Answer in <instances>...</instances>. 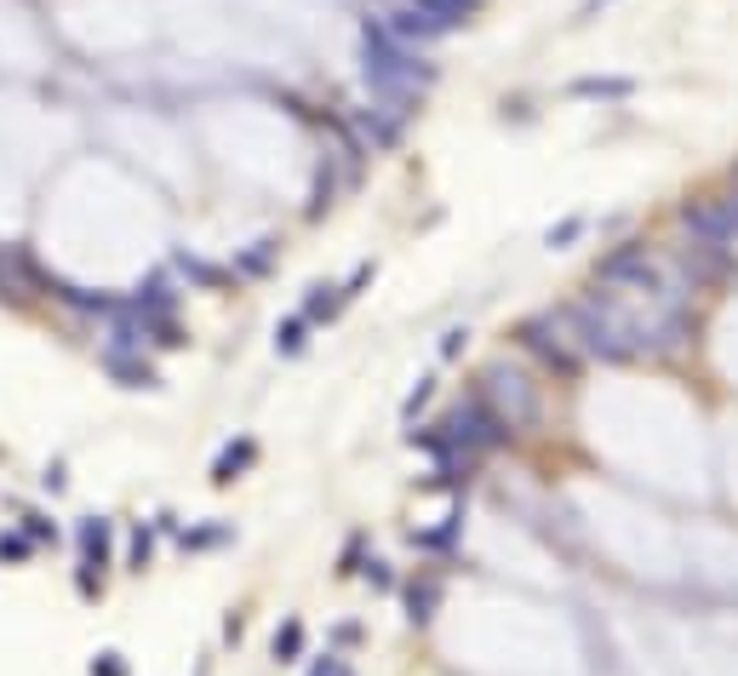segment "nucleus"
Wrapping results in <instances>:
<instances>
[{
  "instance_id": "30",
  "label": "nucleus",
  "mask_w": 738,
  "mask_h": 676,
  "mask_svg": "<svg viewBox=\"0 0 738 676\" xmlns=\"http://www.w3.org/2000/svg\"><path fill=\"white\" fill-rule=\"evenodd\" d=\"M241 631H246V614L229 608V614H223V642H241Z\"/></svg>"
},
{
  "instance_id": "12",
  "label": "nucleus",
  "mask_w": 738,
  "mask_h": 676,
  "mask_svg": "<svg viewBox=\"0 0 738 676\" xmlns=\"http://www.w3.org/2000/svg\"><path fill=\"white\" fill-rule=\"evenodd\" d=\"M310 328L315 321L310 316H287V321H275V356H303V350H310Z\"/></svg>"
},
{
  "instance_id": "13",
  "label": "nucleus",
  "mask_w": 738,
  "mask_h": 676,
  "mask_svg": "<svg viewBox=\"0 0 738 676\" xmlns=\"http://www.w3.org/2000/svg\"><path fill=\"white\" fill-rule=\"evenodd\" d=\"M344 305H349V298H344V287H333V282H315V287H310V298H303V316H310V321H333Z\"/></svg>"
},
{
  "instance_id": "1",
  "label": "nucleus",
  "mask_w": 738,
  "mask_h": 676,
  "mask_svg": "<svg viewBox=\"0 0 738 676\" xmlns=\"http://www.w3.org/2000/svg\"><path fill=\"white\" fill-rule=\"evenodd\" d=\"M361 75H367L378 104L418 110L424 87L436 81V64H429L418 46H406L384 18H361Z\"/></svg>"
},
{
  "instance_id": "24",
  "label": "nucleus",
  "mask_w": 738,
  "mask_h": 676,
  "mask_svg": "<svg viewBox=\"0 0 738 676\" xmlns=\"http://www.w3.org/2000/svg\"><path fill=\"white\" fill-rule=\"evenodd\" d=\"M149 557H155V534H149V528H138V534H132V550H126V568H132V573H143V568H149Z\"/></svg>"
},
{
  "instance_id": "18",
  "label": "nucleus",
  "mask_w": 738,
  "mask_h": 676,
  "mask_svg": "<svg viewBox=\"0 0 738 676\" xmlns=\"http://www.w3.org/2000/svg\"><path fill=\"white\" fill-rule=\"evenodd\" d=\"M177 270H184L189 282H200V287H223V282H229V270H218V264H207V259H195V253H177Z\"/></svg>"
},
{
  "instance_id": "32",
  "label": "nucleus",
  "mask_w": 738,
  "mask_h": 676,
  "mask_svg": "<svg viewBox=\"0 0 738 676\" xmlns=\"http://www.w3.org/2000/svg\"><path fill=\"white\" fill-rule=\"evenodd\" d=\"M607 7H613V0H584V7H578V23H590V18L607 12Z\"/></svg>"
},
{
  "instance_id": "14",
  "label": "nucleus",
  "mask_w": 738,
  "mask_h": 676,
  "mask_svg": "<svg viewBox=\"0 0 738 676\" xmlns=\"http://www.w3.org/2000/svg\"><path fill=\"white\" fill-rule=\"evenodd\" d=\"M275 253H281V241H275V236H264V241H252V247H246V253L235 259V275H264V270L275 264Z\"/></svg>"
},
{
  "instance_id": "23",
  "label": "nucleus",
  "mask_w": 738,
  "mask_h": 676,
  "mask_svg": "<svg viewBox=\"0 0 738 676\" xmlns=\"http://www.w3.org/2000/svg\"><path fill=\"white\" fill-rule=\"evenodd\" d=\"M30 557H35V539L23 534V528L18 534H0V562H30Z\"/></svg>"
},
{
  "instance_id": "4",
  "label": "nucleus",
  "mask_w": 738,
  "mask_h": 676,
  "mask_svg": "<svg viewBox=\"0 0 738 676\" xmlns=\"http://www.w3.org/2000/svg\"><path fill=\"white\" fill-rule=\"evenodd\" d=\"M441 442H452V447H470V454H487V447H504V442H516L510 431H504V419L481 402V396H464L441 424Z\"/></svg>"
},
{
  "instance_id": "15",
  "label": "nucleus",
  "mask_w": 738,
  "mask_h": 676,
  "mask_svg": "<svg viewBox=\"0 0 738 676\" xmlns=\"http://www.w3.org/2000/svg\"><path fill=\"white\" fill-rule=\"evenodd\" d=\"M275 660L281 665L303 660V619H281V631H275Z\"/></svg>"
},
{
  "instance_id": "27",
  "label": "nucleus",
  "mask_w": 738,
  "mask_h": 676,
  "mask_svg": "<svg viewBox=\"0 0 738 676\" xmlns=\"http://www.w3.org/2000/svg\"><path fill=\"white\" fill-rule=\"evenodd\" d=\"M464 344H470V328H447L441 333V362H458V356H464Z\"/></svg>"
},
{
  "instance_id": "21",
  "label": "nucleus",
  "mask_w": 738,
  "mask_h": 676,
  "mask_svg": "<svg viewBox=\"0 0 738 676\" xmlns=\"http://www.w3.org/2000/svg\"><path fill=\"white\" fill-rule=\"evenodd\" d=\"M23 534H30L35 545H58V522L46 511H23Z\"/></svg>"
},
{
  "instance_id": "11",
  "label": "nucleus",
  "mask_w": 738,
  "mask_h": 676,
  "mask_svg": "<svg viewBox=\"0 0 738 676\" xmlns=\"http://www.w3.org/2000/svg\"><path fill=\"white\" fill-rule=\"evenodd\" d=\"M413 7H424L429 18L441 23V30H464V23L487 7V0H413Z\"/></svg>"
},
{
  "instance_id": "31",
  "label": "nucleus",
  "mask_w": 738,
  "mask_h": 676,
  "mask_svg": "<svg viewBox=\"0 0 738 676\" xmlns=\"http://www.w3.org/2000/svg\"><path fill=\"white\" fill-rule=\"evenodd\" d=\"M310 676H349V665L338 660V654H326V660H315V671Z\"/></svg>"
},
{
  "instance_id": "7",
  "label": "nucleus",
  "mask_w": 738,
  "mask_h": 676,
  "mask_svg": "<svg viewBox=\"0 0 738 676\" xmlns=\"http://www.w3.org/2000/svg\"><path fill=\"white\" fill-rule=\"evenodd\" d=\"M384 23H390V30H395L406 46H418V53H424L429 41H441V35H447V30H441L436 18H429L424 7H413V0H401V7H390V12H384Z\"/></svg>"
},
{
  "instance_id": "5",
  "label": "nucleus",
  "mask_w": 738,
  "mask_h": 676,
  "mask_svg": "<svg viewBox=\"0 0 738 676\" xmlns=\"http://www.w3.org/2000/svg\"><path fill=\"white\" fill-rule=\"evenodd\" d=\"M109 539H115V528L104 516H87L81 528H74V545H81V562H74V591L87 596H104V568H109Z\"/></svg>"
},
{
  "instance_id": "17",
  "label": "nucleus",
  "mask_w": 738,
  "mask_h": 676,
  "mask_svg": "<svg viewBox=\"0 0 738 676\" xmlns=\"http://www.w3.org/2000/svg\"><path fill=\"white\" fill-rule=\"evenodd\" d=\"M333 195H338V179H333V161H321V167H315V190H310V218H321L326 207H333Z\"/></svg>"
},
{
  "instance_id": "20",
  "label": "nucleus",
  "mask_w": 738,
  "mask_h": 676,
  "mask_svg": "<svg viewBox=\"0 0 738 676\" xmlns=\"http://www.w3.org/2000/svg\"><path fill=\"white\" fill-rule=\"evenodd\" d=\"M584 230H590V224H584V218H562V224H550V236H544V247H550V253H562V247H573Z\"/></svg>"
},
{
  "instance_id": "22",
  "label": "nucleus",
  "mask_w": 738,
  "mask_h": 676,
  "mask_svg": "<svg viewBox=\"0 0 738 676\" xmlns=\"http://www.w3.org/2000/svg\"><path fill=\"white\" fill-rule=\"evenodd\" d=\"M223 539H229L223 522H212V528H189V534H177V545H184V550H212V545H223Z\"/></svg>"
},
{
  "instance_id": "9",
  "label": "nucleus",
  "mask_w": 738,
  "mask_h": 676,
  "mask_svg": "<svg viewBox=\"0 0 738 676\" xmlns=\"http://www.w3.org/2000/svg\"><path fill=\"white\" fill-rule=\"evenodd\" d=\"M567 98H590V104H624V98H635V81H630V75H578V81H567Z\"/></svg>"
},
{
  "instance_id": "6",
  "label": "nucleus",
  "mask_w": 738,
  "mask_h": 676,
  "mask_svg": "<svg viewBox=\"0 0 738 676\" xmlns=\"http://www.w3.org/2000/svg\"><path fill=\"white\" fill-rule=\"evenodd\" d=\"M401 603H406V625H436V614H441V573L436 568H424V573H413L406 580V591H401Z\"/></svg>"
},
{
  "instance_id": "2",
  "label": "nucleus",
  "mask_w": 738,
  "mask_h": 676,
  "mask_svg": "<svg viewBox=\"0 0 738 676\" xmlns=\"http://www.w3.org/2000/svg\"><path fill=\"white\" fill-rule=\"evenodd\" d=\"M475 396L504 419V431H510V436H527L532 424L544 419V396H539V385H532L521 367H510V362H493L487 373H481V390H475Z\"/></svg>"
},
{
  "instance_id": "26",
  "label": "nucleus",
  "mask_w": 738,
  "mask_h": 676,
  "mask_svg": "<svg viewBox=\"0 0 738 676\" xmlns=\"http://www.w3.org/2000/svg\"><path fill=\"white\" fill-rule=\"evenodd\" d=\"M361 562H367V539L355 534V539L344 545V557H338V580H349V573H361Z\"/></svg>"
},
{
  "instance_id": "16",
  "label": "nucleus",
  "mask_w": 738,
  "mask_h": 676,
  "mask_svg": "<svg viewBox=\"0 0 738 676\" xmlns=\"http://www.w3.org/2000/svg\"><path fill=\"white\" fill-rule=\"evenodd\" d=\"M458 534H464V516H447L441 528L413 534V545H418V550H452V545H458Z\"/></svg>"
},
{
  "instance_id": "10",
  "label": "nucleus",
  "mask_w": 738,
  "mask_h": 676,
  "mask_svg": "<svg viewBox=\"0 0 738 676\" xmlns=\"http://www.w3.org/2000/svg\"><path fill=\"white\" fill-rule=\"evenodd\" d=\"M252 459H258V442H252V436L229 442L223 454L212 459V488H229V482H241V476L252 470Z\"/></svg>"
},
{
  "instance_id": "3",
  "label": "nucleus",
  "mask_w": 738,
  "mask_h": 676,
  "mask_svg": "<svg viewBox=\"0 0 738 676\" xmlns=\"http://www.w3.org/2000/svg\"><path fill=\"white\" fill-rule=\"evenodd\" d=\"M516 350H527V356L532 362H539L544 373H555V379H578V373H584V356H578V344L567 339V328H562V321H555V310L550 316H527V321H516Z\"/></svg>"
},
{
  "instance_id": "28",
  "label": "nucleus",
  "mask_w": 738,
  "mask_h": 676,
  "mask_svg": "<svg viewBox=\"0 0 738 676\" xmlns=\"http://www.w3.org/2000/svg\"><path fill=\"white\" fill-rule=\"evenodd\" d=\"M41 488H46V493H64V488H69V470H64V459H53V465L41 470Z\"/></svg>"
},
{
  "instance_id": "25",
  "label": "nucleus",
  "mask_w": 738,
  "mask_h": 676,
  "mask_svg": "<svg viewBox=\"0 0 738 676\" xmlns=\"http://www.w3.org/2000/svg\"><path fill=\"white\" fill-rule=\"evenodd\" d=\"M361 580H367L372 591H395V573H390L384 557H367V562H361Z\"/></svg>"
},
{
  "instance_id": "29",
  "label": "nucleus",
  "mask_w": 738,
  "mask_h": 676,
  "mask_svg": "<svg viewBox=\"0 0 738 676\" xmlns=\"http://www.w3.org/2000/svg\"><path fill=\"white\" fill-rule=\"evenodd\" d=\"M92 676H126V660L104 648V654H92Z\"/></svg>"
},
{
  "instance_id": "19",
  "label": "nucleus",
  "mask_w": 738,
  "mask_h": 676,
  "mask_svg": "<svg viewBox=\"0 0 738 676\" xmlns=\"http://www.w3.org/2000/svg\"><path fill=\"white\" fill-rule=\"evenodd\" d=\"M429 396H436V373H424V379H413V390H406V402H401V424H413V419L429 408Z\"/></svg>"
},
{
  "instance_id": "8",
  "label": "nucleus",
  "mask_w": 738,
  "mask_h": 676,
  "mask_svg": "<svg viewBox=\"0 0 738 676\" xmlns=\"http://www.w3.org/2000/svg\"><path fill=\"white\" fill-rule=\"evenodd\" d=\"M104 373L120 390H155V367L143 362V350H104Z\"/></svg>"
}]
</instances>
